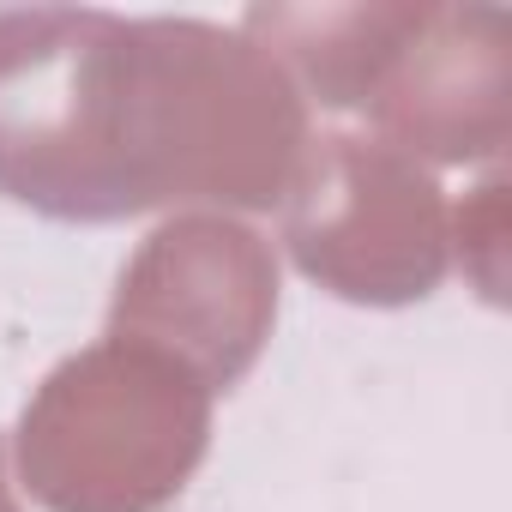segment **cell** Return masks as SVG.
I'll return each instance as SVG.
<instances>
[{"label":"cell","instance_id":"cell-1","mask_svg":"<svg viewBox=\"0 0 512 512\" xmlns=\"http://www.w3.org/2000/svg\"><path fill=\"white\" fill-rule=\"evenodd\" d=\"M308 139V97L247 31L103 7L0 13V199L25 211H272Z\"/></svg>","mask_w":512,"mask_h":512},{"label":"cell","instance_id":"cell-2","mask_svg":"<svg viewBox=\"0 0 512 512\" xmlns=\"http://www.w3.org/2000/svg\"><path fill=\"white\" fill-rule=\"evenodd\" d=\"M241 31L302 97L368 115L374 139L422 169L500 157L512 133V49L500 7H247Z\"/></svg>","mask_w":512,"mask_h":512},{"label":"cell","instance_id":"cell-3","mask_svg":"<svg viewBox=\"0 0 512 512\" xmlns=\"http://www.w3.org/2000/svg\"><path fill=\"white\" fill-rule=\"evenodd\" d=\"M211 386L97 338L43 374L19 416V476L49 512H163L211 452Z\"/></svg>","mask_w":512,"mask_h":512},{"label":"cell","instance_id":"cell-4","mask_svg":"<svg viewBox=\"0 0 512 512\" xmlns=\"http://www.w3.org/2000/svg\"><path fill=\"white\" fill-rule=\"evenodd\" d=\"M278 211L296 272L338 302L410 308L452 272V217L434 169L374 133H314Z\"/></svg>","mask_w":512,"mask_h":512},{"label":"cell","instance_id":"cell-5","mask_svg":"<svg viewBox=\"0 0 512 512\" xmlns=\"http://www.w3.org/2000/svg\"><path fill=\"white\" fill-rule=\"evenodd\" d=\"M278 326V247L223 211L157 223L121 266L103 338L145 344L211 392L247 380Z\"/></svg>","mask_w":512,"mask_h":512},{"label":"cell","instance_id":"cell-6","mask_svg":"<svg viewBox=\"0 0 512 512\" xmlns=\"http://www.w3.org/2000/svg\"><path fill=\"white\" fill-rule=\"evenodd\" d=\"M0 512H19V494L7 482V452H0Z\"/></svg>","mask_w":512,"mask_h":512}]
</instances>
